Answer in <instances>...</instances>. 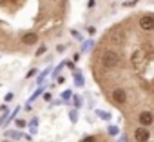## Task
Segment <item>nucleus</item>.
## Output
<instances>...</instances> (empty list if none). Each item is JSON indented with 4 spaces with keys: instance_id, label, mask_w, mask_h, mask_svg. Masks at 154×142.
Returning <instances> with one entry per match:
<instances>
[{
    "instance_id": "nucleus-1",
    "label": "nucleus",
    "mask_w": 154,
    "mask_h": 142,
    "mask_svg": "<svg viewBox=\"0 0 154 142\" xmlns=\"http://www.w3.org/2000/svg\"><path fill=\"white\" fill-rule=\"evenodd\" d=\"M100 62H102V66H103V67L112 69V67H116V66L120 64V55H118L114 49H107V51H103V55H102Z\"/></svg>"
},
{
    "instance_id": "nucleus-2",
    "label": "nucleus",
    "mask_w": 154,
    "mask_h": 142,
    "mask_svg": "<svg viewBox=\"0 0 154 142\" xmlns=\"http://www.w3.org/2000/svg\"><path fill=\"white\" fill-rule=\"evenodd\" d=\"M138 122H140L141 127H149V126H152V122H154V115L145 109V111H141V113L138 115Z\"/></svg>"
},
{
    "instance_id": "nucleus-3",
    "label": "nucleus",
    "mask_w": 154,
    "mask_h": 142,
    "mask_svg": "<svg viewBox=\"0 0 154 142\" xmlns=\"http://www.w3.org/2000/svg\"><path fill=\"white\" fill-rule=\"evenodd\" d=\"M149 138H150V131L147 129V127H136L134 129V140L136 142H149Z\"/></svg>"
},
{
    "instance_id": "nucleus-4",
    "label": "nucleus",
    "mask_w": 154,
    "mask_h": 142,
    "mask_svg": "<svg viewBox=\"0 0 154 142\" xmlns=\"http://www.w3.org/2000/svg\"><path fill=\"white\" fill-rule=\"evenodd\" d=\"M111 98H112V102H116V104H125L127 102V91L125 89H122V88H116L114 91H112V95H111Z\"/></svg>"
},
{
    "instance_id": "nucleus-5",
    "label": "nucleus",
    "mask_w": 154,
    "mask_h": 142,
    "mask_svg": "<svg viewBox=\"0 0 154 142\" xmlns=\"http://www.w3.org/2000/svg\"><path fill=\"white\" fill-rule=\"evenodd\" d=\"M140 27L143 31H152L154 29V18L152 17H141L140 18Z\"/></svg>"
},
{
    "instance_id": "nucleus-6",
    "label": "nucleus",
    "mask_w": 154,
    "mask_h": 142,
    "mask_svg": "<svg viewBox=\"0 0 154 142\" xmlns=\"http://www.w3.org/2000/svg\"><path fill=\"white\" fill-rule=\"evenodd\" d=\"M22 42H24L26 46H33V44L38 42V35H36V33H26V35L22 37Z\"/></svg>"
},
{
    "instance_id": "nucleus-7",
    "label": "nucleus",
    "mask_w": 154,
    "mask_h": 142,
    "mask_svg": "<svg viewBox=\"0 0 154 142\" xmlns=\"http://www.w3.org/2000/svg\"><path fill=\"white\" fill-rule=\"evenodd\" d=\"M111 40L116 42V44H123V35H122L120 31H118V33H112V35H111Z\"/></svg>"
},
{
    "instance_id": "nucleus-8",
    "label": "nucleus",
    "mask_w": 154,
    "mask_h": 142,
    "mask_svg": "<svg viewBox=\"0 0 154 142\" xmlns=\"http://www.w3.org/2000/svg\"><path fill=\"white\" fill-rule=\"evenodd\" d=\"M42 53H45V46H40V49L36 51V56H40Z\"/></svg>"
},
{
    "instance_id": "nucleus-9",
    "label": "nucleus",
    "mask_w": 154,
    "mask_h": 142,
    "mask_svg": "<svg viewBox=\"0 0 154 142\" xmlns=\"http://www.w3.org/2000/svg\"><path fill=\"white\" fill-rule=\"evenodd\" d=\"M8 137H13V138H18V137H20V133H15V131H9V133H8Z\"/></svg>"
},
{
    "instance_id": "nucleus-10",
    "label": "nucleus",
    "mask_w": 154,
    "mask_h": 142,
    "mask_svg": "<svg viewBox=\"0 0 154 142\" xmlns=\"http://www.w3.org/2000/svg\"><path fill=\"white\" fill-rule=\"evenodd\" d=\"M17 126H18V127H24V126H26V120H22V118L17 120Z\"/></svg>"
},
{
    "instance_id": "nucleus-11",
    "label": "nucleus",
    "mask_w": 154,
    "mask_h": 142,
    "mask_svg": "<svg viewBox=\"0 0 154 142\" xmlns=\"http://www.w3.org/2000/svg\"><path fill=\"white\" fill-rule=\"evenodd\" d=\"M84 142H96V138L94 137H87V138H84Z\"/></svg>"
},
{
    "instance_id": "nucleus-12",
    "label": "nucleus",
    "mask_w": 154,
    "mask_h": 142,
    "mask_svg": "<svg viewBox=\"0 0 154 142\" xmlns=\"http://www.w3.org/2000/svg\"><path fill=\"white\" fill-rule=\"evenodd\" d=\"M53 2H56V0H53Z\"/></svg>"
}]
</instances>
